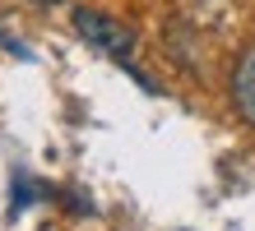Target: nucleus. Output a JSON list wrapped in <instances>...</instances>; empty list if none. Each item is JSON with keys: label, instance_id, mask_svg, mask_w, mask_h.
Returning a JSON list of instances; mask_svg holds the SVG:
<instances>
[{"label": "nucleus", "instance_id": "7ed1b4c3", "mask_svg": "<svg viewBox=\"0 0 255 231\" xmlns=\"http://www.w3.org/2000/svg\"><path fill=\"white\" fill-rule=\"evenodd\" d=\"M33 5H42V9H47V5H61V0H33Z\"/></svg>", "mask_w": 255, "mask_h": 231}, {"label": "nucleus", "instance_id": "f257e3e1", "mask_svg": "<svg viewBox=\"0 0 255 231\" xmlns=\"http://www.w3.org/2000/svg\"><path fill=\"white\" fill-rule=\"evenodd\" d=\"M74 33H79L88 46H98L102 56H112V60H130L134 51V33L121 23V19H112V14H102V9H74Z\"/></svg>", "mask_w": 255, "mask_h": 231}, {"label": "nucleus", "instance_id": "f03ea898", "mask_svg": "<svg viewBox=\"0 0 255 231\" xmlns=\"http://www.w3.org/2000/svg\"><path fill=\"white\" fill-rule=\"evenodd\" d=\"M232 102L251 125H255V51H246L237 60V74H232Z\"/></svg>", "mask_w": 255, "mask_h": 231}]
</instances>
